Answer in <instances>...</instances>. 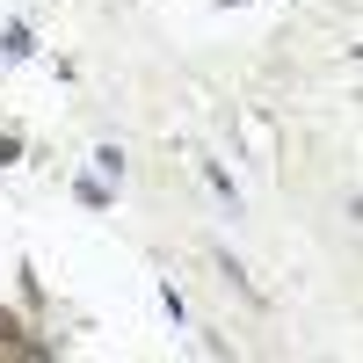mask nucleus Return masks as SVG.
Returning a JSON list of instances; mask_svg holds the SVG:
<instances>
[{
	"mask_svg": "<svg viewBox=\"0 0 363 363\" xmlns=\"http://www.w3.org/2000/svg\"><path fill=\"white\" fill-rule=\"evenodd\" d=\"M15 153H22V138H0V167H8V160H15Z\"/></svg>",
	"mask_w": 363,
	"mask_h": 363,
	"instance_id": "obj_1",
	"label": "nucleus"
}]
</instances>
